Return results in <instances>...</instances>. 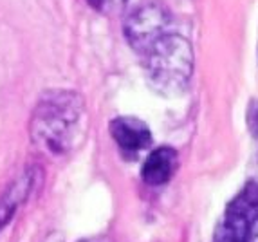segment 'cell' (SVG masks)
I'll return each instance as SVG.
<instances>
[{
  "mask_svg": "<svg viewBox=\"0 0 258 242\" xmlns=\"http://www.w3.org/2000/svg\"><path fill=\"white\" fill-rule=\"evenodd\" d=\"M36 181H38V170L27 168L6 188L4 194L0 195V231H4L6 226L13 221L15 213L27 201Z\"/></svg>",
  "mask_w": 258,
  "mask_h": 242,
  "instance_id": "obj_6",
  "label": "cell"
},
{
  "mask_svg": "<svg viewBox=\"0 0 258 242\" xmlns=\"http://www.w3.org/2000/svg\"><path fill=\"white\" fill-rule=\"evenodd\" d=\"M112 139L126 157L134 159L152 145V132L145 121L134 116H119L110 123Z\"/></svg>",
  "mask_w": 258,
  "mask_h": 242,
  "instance_id": "obj_5",
  "label": "cell"
},
{
  "mask_svg": "<svg viewBox=\"0 0 258 242\" xmlns=\"http://www.w3.org/2000/svg\"><path fill=\"white\" fill-rule=\"evenodd\" d=\"M170 31H173L172 17L157 2H145L125 18L126 42L138 54Z\"/></svg>",
  "mask_w": 258,
  "mask_h": 242,
  "instance_id": "obj_3",
  "label": "cell"
},
{
  "mask_svg": "<svg viewBox=\"0 0 258 242\" xmlns=\"http://www.w3.org/2000/svg\"><path fill=\"white\" fill-rule=\"evenodd\" d=\"M258 212V194L245 185L224 213L217 229V242H247L251 222Z\"/></svg>",
  "mask_w": 258,
  "mask_h": 242,
  "instance_id": "obj_4",
  "label": "cell"
},
{
  "mask_svg": "<svg viewBox=\"0 0 258 242\" xmlns=\"http://www.w3.org/2000/svg\"><path fill=\"white\" fill-rule=\"evenodd\" d=\"M89 2H91L96 9H99V11H110V9H114V8H119L125 0H89Z\"/></svg>",
  "mask_w": 258,
  "mask_h": 242,
  "instance_id": "obj_9",
  "label": "cell"
},
{
  "mask_svg": "<svg viewBox=\"0 0 258 242\" xmlns=\"http://www.w3.org/2000/svg\"><path fill=\"white\" fill-rule=\"evenodd\" d=\"M155 92L175 98L186 92L194 74V47L188 38L170 31L139 54Z\"/></svg>",
  "mask_w": 258,
  "mask_h": 242,
  "instance_id": "obj_2",
  "label": "cell"
},
{
  "mask_svg": "<svg viewBox=\"0 0 258 242\" xmlns=\"http://www.w3.org/2000/svg\"><path fill=\"white\" fill-rule=\"evenodd\" d=\"M247 242H258V212L254 215L253 222H251L249 235H247Z\"/></svg>",
  "mask_w": 258,
  "mask_h": 242,
  "instance_id": "obj_11",
  "label": "cell"
},
{
  "mask_svg": "<svg viewBox=\"0 0 258 242\" xmlns=\"http://www.w3.org/2000/svg\"><path fill=\"white\" fill-rule=\"evenodd\" d=\"M177 168V152L170 147L155 148L148 154L141 168V177L147 185L161 186L172 179Z\"/></svg>",
  "mask_w": 258,
  "mask_h": 242,
  "instance_id": "obj_7",
  "label": "cell"
},
{
  "mask_svg": "<svg viewBox=\"0 0 258 242\" xmlns=\"http://www.w3.org/2000/svg\"><path fill=\"white\" fill-rule=\"evenodd\" d=\"M85 101L74 91H47L31 114V139L49 156H65L83 141Z\"/></svg>",
  "mask_w": 258,
  "mask_h": 242,
  "instance_id": "obj_1",
  "label": "cell"
},
{
  "mask_svg": "<svg viewBox=\"0 0 258 242\" xmlns=\"http://www.w3.org/2000/svg\"><path fill=\"white\" fill-rule=\"evenodd\" d=\"M247 186H251L254 192L258 194V156L251 161L249 166V177H247Z\"/></svg>",
  "mask_w": 258,
  "mask_h": 242,
  "instance_id": "obj_10",
  "label": "cell"
},
{
  "mask_svg": "<svg viewBox=\"0 0 258 242\" xmlns=\"http://www.w3.org/2000/svg\"><path fill=\"white\" fill-rule=\"evenodd\" d=\"M82 242H101V240H94V238H91V240H82Z\"/></svg>",
  "mask_w": 258,
  "mask_h": 242,
  "instance_id": "obj_12",
  "label": "cell"
},
{
  "mask_svg": "<svg viewBox=\"0 0 258 242\" xmlns=\"http://www.w3.org/2000/svg\"><path fill=\"white\" fill-rule=\"evenodd\" d=\"M247 127H249L251 134L258 138V101H251L247 108Z\"/></svg>",
  "mask_w": 258,
  "mask_h": 242,
  "instance_id": "obj_8",
  "label": "cell"
}]
</instances>
